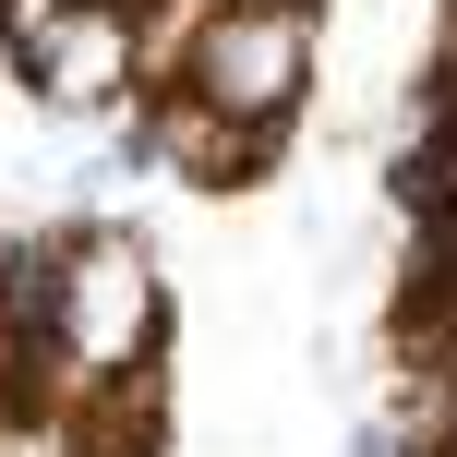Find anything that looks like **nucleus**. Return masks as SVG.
I'll return each instance as SVG.
<instances>
[{"mask_svg":"<svg viewBox=\"0 0 457 457\" xmlns=\"http://www.w3.org/2000/svg\"><path fill=\"white\" fill-rule=\"evenodd\" d=\"M169 289L133 241H61V289H48V361L85 373V386H120V373L157 361Z\"/></svg>","mask_w":457,"mask_h":457,"instance_id":"1","label":"nucleus"},{"mask_svg":"<svg viewBox=\"0 0 457 457\" xmlns=\"http://www.w3.org/2000/svg\"><path fill=\"white\" fill-rule=\"evenodd\" d=\"M301 72H313V24H301V0H241V12H217L205 37H193L181 96H193V120L265 145L277 109L301 96Z\"/></svg>","mask_w":457,"mask_h":457,"instance_id":"2","label":"nucleus"},{"mask_svg":"<svg viewBox=\"0 0 457 457\" xmlns=\"http://www.w3.org/2000/svg\"><path fill=\"white\" fill-rule=\"evenodd\" d=\"M24 48H37V85L72 96V109L133 85V12H109V0H61L48 24H24Z\"/></svg>","mask_w":457,"mask_h":457,"instance_id":"3","label":"nucleus"},{"mask_svg":"<svg viewBox=\"0 0 457 457\" xmlns=\"http://www.w3.org/2000/svg\"><path fill=\"white\" fill-rule=\"evenodd\" d=\"M48 289H61V241L0 253V349H48Z\"/></svg>","mask_w":457,"mask_h":457,"instance_id":"4","label":"nucleus"},{"mask_svg":"<svg viewBox=\"0 0 457 457\" xmlns=\"http://www.w3.org/2000/svg\"><path fill=\"white\" fill-rule=\"evenodd\" d=\"M349 457H397V445H386V434H361V445H349Z\"/></svg>","mask_w":457,"mask_h":457,"instance_id":"5","label":"nucleus"}]
</instances>
